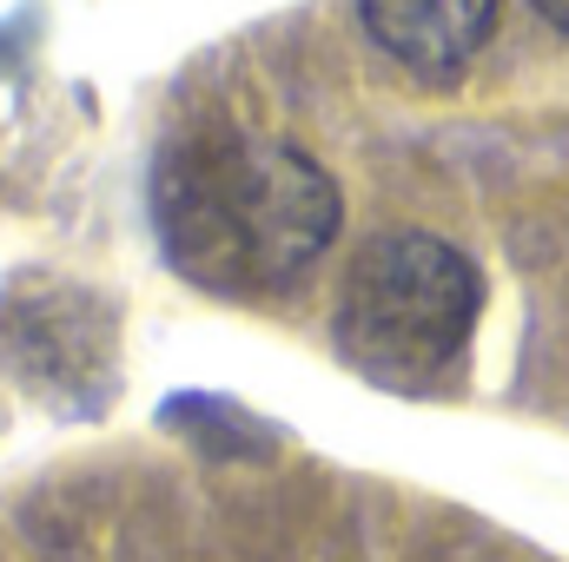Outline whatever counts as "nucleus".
<instances>
[{
  "mask_svg": "<svg viewBox=\"0 0 569 562\" xmlns=\"http://www.w3.org/2000/svg\"><path fill=\"white\" fill-rule=\"evenodd\" d=\"M365 33L418 80H457L497 27V0H358Z\"/></svg>",
  "mask_w": 569,
  "mask_h": 562,
  "instance_id": "7ed1b4c3",
  "label": "nucleus"
},
{
  "mask_svg": "<svg viewBox=\"0 0 569 562\" xmlns=\"http://www.w3.org/2000/svg\"><path fill=\"white\" fill-rule=\"evenodd\" d=\"M537 13H543L550 27H563V33H569V0H537Z\"/></svg>",
  "mask_w": 569,
  "mask_h": 562,
  "instance_id": "20e7f679",
  "label": "nucleus"
},
{
  "mask_svg": "<svg viewBox=\"0 0 569 562\" xmlns=\"http://www.w3.org/2000/svg\"><path fill=\"white\" fill-rule=\"evenodd\" d=\"M345 199L331 172L291 140L206 133L172 145L152 172V225L172 259L206 291L266 298L305 279L338 239Z\"/></svg>",
  "mask_w": 569,
  "mask_h": 562,
  "instance_id": "f257e3e1",
  "label": "nucleus"
},
{
  "mask_svg": "<svg viewBox=\"0 0 569 562\" xmlns=\"http://www.w3.org/2000/svg\"><path fill=\"white\" fill-rule=\"evenodd\" d=\"M483 304L477 265L430 232H378L338 284L331 338L378 384H430L470 344Z\"/></svg>",
  "mask_w": 569,
  "mask_h": 562,
  "instance_id": "f03ea898",
  "label": "nucleus"
}]
</instances>
